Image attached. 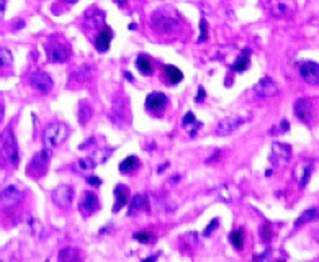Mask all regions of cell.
Listing matches in <instances>:
<instances>
[{
	"instance_id": "f1b7e54d",
	"label": "cell",
	"mask_w": 319,
	"mask_h": 262,
	"mask_svg": "<svg viewBox=\"0 0 319 262\" xmlns=\"http://www.w3.org/2000/svg\"><path fill=\"white\" fill-rule=\"evenodd\" d=\"M229 241L236 249H242L244 247V231L242 230H234L233 233H231Z\"/></svg>"
},
{
	"instance_id": "8d00e7d4",
	"label": "cell",
	"mask_w": 319,
	"mask_h": 262,
	"mask_svg": "<svg viewBox=\"0 0 319 262\" xmlns=\"http://www.w3.org/2000/svg\"><path fill=\"white\" fill-rule=\"evenodd\" d=\"M200 93H198V97H196L195 100H196V102H201V100H203V97H205V90H203V87H200V90H198Z\"/></svg>"
},
{
	"instance_id": "d6a6232c",
	"label": "cell",
	"mask_w": 319,
	"mask_h": 262,
	"mask_svg": "<svg viewBox=\"0 0 319 262\" xmlns=\"http://www.w3.org/2000/svg\"><path fill=\"white\" fill-rule=\"evenodd\" d=\"M208 36V26H206V20H201L200 22V38H198V41L203 43L206 39Z\"/></svg>"
},
{
	"instance_id": "74e56055",
	"label": "cell",
	"mask_w": 319,
	"mask_h": 262,
	"mask_svg": "<svg viewBox=\"0 0 319 262\" xmlns=\"http://www.w3.org/2000/svg\"><path fill=\"white\" fill-rule=\"evenodd\" d=\"M89 182L93 184V185H100V179H97V177H89Z\"/></svg>"
},
{
	"instance_id": "3957f363",
	"label": "cell",
	"mask_w": 319,
	"mask_h": 262,
	"mask_svg": "<svg viewBox=\"0 0 319 262\" xmlns=\"http://www.w3.org/2000/svg\"><path fill=\"white\" fill-rule=\"evenodd\" d=\"M113 149H98L92 152L90 156L87 158H82L80 161H77L76 164H74V169H76L77 172H89V171H93L95 167L100 166L101 163H105V161L112 156Z\"/></svg>"
},
{
	"instance_id": "836d02e7",
	"label": "cell",
	"mask_w": 319,
	"mask_h": 262,
	"mask_svg": "<svg viewBox=\"0 0 319 262\" xmlns=\"http://www.w3.org/2000/svg\"><path fill=\"white\" fill-rule=\"evenodd\" d=\"M134 239L141 241V243H149V241L154 239V236L151 233H136V234H134Z\"/></svg>"
},
{
	"instance_id": "7c38bea8",
	"label": "cell",
	"mask_w": 319,
	"mask_h": 262,
	"mask_svg": "<svg viewBox=\"0 0 319 262\" xmlns=\"http://www.w3.org/2000/svg\"><path fill=\"white\" fill-rule=\"evenodd\" d=\"M246 122V118H239V117H228L223 118L221 122L216 126V134H231L233 131H236L239 126Z\"/></svg>"
},
{
	"instance_id": "7402d4cb",
	"label": "cell",
	"mask_w": 319,
	"mask_h": 262,
	"mask_svg": "<svg viewBox=\"0 0 319 262\" xmlns=\"http://www.w3.org/2000/svg\"><path fill=\"white\" fill-rule=\"evenodd\" d=\"M164 77L167 79L169 84H179L183 79L182 72L175 66H166L164 67Z\"/></svg>"
},
{
	"instance_id": "52a82bcc",
	"label": "cell",
	"mask_w": 319,
	"mask_h": 262,
	"mask_svg": "<svg viewBox=\"0 0 319 262\" xmlns=\"http://www.w3.org/2000/svg\"><path fill=\"white\" fill-rule=\"evenodd\" d=\"M51 197H52V201L59 208H69L74 200V189L71 185L61 184L59 187H56V189L52 190Z\"/></svg>"
},
{
	"instance_id": "8fae6325",
	"label": "cell",
	"mask_w": 319,
	"mask_h": 262,
	"mask_svg": "<svg viewBox=\"0 0 319 262\" xmlns=\"http://www.w3.org/2000/svg\"><path fill=\"white\" fill-rule=\"evenodd\" d=\"M291 159V147L285 143H275L272 146V163H275V166L280 164H287Z\"/></svg>"
},
{
	"instance_id": "d4e9b609",
	"label": "cell",
	"mask_w": 319,
	"mask_h": 262,
	"mask_svg": "<svg viewBox=\"0 0 319 262\" xmlns=\"http://www.w3.org/2000/svg\"><path fill=\"white\" fill-rule=\"evenodd\" d=\"M249 59H250V51L249 49H244L241 53V56L236 59V63L233 66V69L237 71V72H242V71H246L247 69V66H249Z\"/></svg>"
},
{
	"instance_id": "5bb4252c",
	"label": "cell",
	"mask_w": 319,
	"mask_h": 262,
	"mask_svg": "<svg viewBox=\"0 0 319 262\" xmlns=\"http://www.w3.org/2000/svg\"><path fill=\"white\" fill-rule=\"evenodd\" d=\"M30 84L35 87L36 90L44 92V93L52 89V79L43 71H38V72L33 74V76L30 77Z\"/></svg>"
},
{
	"instance_id": "e575fe53",
	"label": "cell",
	"mask_w": 319,
	"mask_h": 262,
	"mask_svg": "<svg viewBox=\"0 0 319 262\" xmlns=\"http://www.w3.org/2000/svg\"><path fill=\"white\" fill-rule=\"evenodd\" d=\"M218 225H220V223H218V220H213V221H211V225H209V226L206 228V230H205V236H208L209 233H213V231L216 230V228H218Z\"/></svg>"
},
{
	"instance_id": "603a6c76",
	"label": "cell",
	"mask_w": 319,
	"mask_h": 262,
	"mask_svg": "<svg viewBox=\"0 0 319 262\" xmlns=\"http://www.w3.org/2000/svg\"><path fill=\"white\" fill-rule=\"evenodd\" d=\"M316 218H317V206H314V208H308V210H304L301 217L295 221V228H300V226H303V225L309 223V221H314Z\"/></svg>"
},
{
	"instance_id": "44dd1931",
	"label": "cell",
	"mask_w": 319,
	"mask_h": 262,
	"mask_svg": "<svg viewBox=\"0 0 319 262\" xmlns=\"http://www.w3.org/2000/svg\"><path fill=\"white\" fill-rule=\"evenodd\" d=\"M92 107L87 102H80L79 103V110H77V117H79V123L80 125H87L92 120Z\"/></svg>"
},
{
	"instance_id": "ab89813d",
	"label": "cell",
	"mask_w": 319,
	"mask_h": 262,
	"mask_svg": "<svg viewBox=\"0 0 319 262\" xmlns=\"http://www.w3.org/2000/svg\"><path fill=\"white\" fill-rule=\"evenodd\" d=\"M125 76H126L128 79H130V80H133V76H131V74H130V72H126V74H125Z\"/></svg>"
},
{
	"instance_id": "e0dca14e",
	"label": "cell",
	"mask_w": 319,
	"mask_h": 262,
	"mask_svg": "<svg viewBox=\"0 0 319 262\" xmlns=\"http://www.w3.org/2000/svg\"><path fill=\"white\" fill-rule=\"evenodd\" d=\"M295 113L296 117L303 120V122H309L313 117V103L308 98H300L295 102Z\"/></svg>"
},
{
	"instance_id": "8992f818",
	"label": "cell",
	"mask_w": 319,
	"mask_h": 262,
	"mask_svg": "<svg viewBox=\"0 0 319 262\" xmlns=\"http://www.w3.org/2000/svg\"><path fill=\"white\" fill-rule=\"evenodd\" d=\"M151 23L159 33H172L177 30L179 26V18L174 15V13H164V12H155Z\"/></svg>"
},
{
	"instance_id": "60d3db41",
	"label": "cell",
	"mask_w": 319,
	"mask_h": 262,
	"mask_svg": "<svg viewBox=\"0 0 319 262\" xmlns=\"http://www.w3.org/2000/svg\"><path fill=\"white\" fill-rule=\"evenodd\" d=\"M66 2H69V4H76L77 0H66Z\"/></svg>"
},
{
	"instance_id": "1f68e13d",
	"label": "cell",
	"mask_w": 319,
	"mask_h": 262,
	"mask_svg": "<svg viewBox=\"0 0 319 262\" xmlns=\"http://www.w3.org/2000/svg\"><path fill=\"white\" fill-rule=\"evenodd\" d=\"M309 176H311V166L303 167V177L300 179V187H301V189H304V187H306Z\"/></svg>"
},
{
	"instance_id": "9a60e30c",
	"label": "cell",
	"mask_w": 319,
	"mask_h": 262,
	"mask_svg": "<svg viewBox=\"0 0 319 262\" xmlns=\"http://www.w3.org/2000/svg\"><path fill=\"white\" fill-rule=\"evenodd\" d=\"M254 90H255V93L259 97H272V95H275V93H277L278 87L270 77H263V79H260L259 82L255 84Z\"/></svg>"
},
{
	"instance_id": "5b68a950",
	"label": "cell",
	"mask_w": 319,
	"mask_h": 262,
	"mask_svg": "<svg viewBox=\"0 0 319 262\" xmlns=\"http://www.w3.org/2000/svg\"><path fill=\"white\" fill-rule=\"evenodd\" d=\"M49 159H51V152L47 149L36 152L30 161L28 167H26V174L33 179H38L39 176H43L47 169V166H49Z\"/></svg>"
},
{
	"instance_id": "cb8c5ba5",
	"label": "cell",
	"mask_w": 319,
	"mask_h": 262,
	"mask_svg": "<svg viewBox=\"0 0 319 262\" xmlns=\"http://www.w3.org/2000/svg\"><path fill=\"white\" fill-rule=\"evenodd\" d=\"M182 125H183V128H185L187 131H190V134H192V136L196 133V130L200 128V123L196 122V118L193 117V113H192V112H188L187 115L183 117Z\"/></svg>"
},
{
	"instance_id": "4316f807",
	"label": "cell",
	"mask_w": 319,
	"mask_h": 262,
	"mask_svg": "<svg viewBox=\"0 0 319 262\" xmlns=\"http://www.w3.org/2000/svg\"><path fill=\"white\" fill-rule=\"evenodd\" d=\"M136 66H138V69L141 71V74H144V76H151V74H152V64H151V61H149L147 56L141 55L138 58V61H136Z\"/></svg>"
},
{
	"instance_id": "d590c367",
	"label": "cell",
	"mask_w": 319,
	"mask_h": 262,
	"mask_svg": "<svg viewBox=\"0 0 319 262\" xmlns=\"http://www.w3.org/2000/svg\"><path fill=\"white\" fill-rule=\"evenodd\" d=\"M5 9H7V0H0V18L4 17Z\"/></svg>"
},
{
	"instance_id": "ba28073f",
	"label": "cell",
	"mask_w": 319,
	"mask_h": 262,
	"mask_svg": "<svg viewBox=\"0 0 319 262\" xmlns=\"http://www.w3.org/2000/svg\"><path fill=\"white\" fill-rule=\"evenodd\" d=\"M71 56V48L64 43L51 41L47 44V59L49 63H64Z\"/></svg>"
},
{
	"instance_id": "7a4b0ae2",
	"label": "cell",
	"mask_w": 319,
	"mask_h": 262,
	"mask_svg": "<svg viewBox=\"0 0 319 262\" xmlns=\"http://www.w3.org/2000/svg\"><path fill=\"white\" fill-rule=\"evenodd\" d=\"M0 147H2V154L4 158L9 161V164L17 167L18 166V146H17L15 134L12 133L10 128H7L2 133V136H0Z\"/></svg>"
},
{
	"instance_id": "9c48e42d",
	"label": "cell",
	"mask_w": 319,
	"mask_h": 262,
	"mask_svg": "<svg viewBox=\"0 0 319 262\" xmlns=\"http://www.w3.org/2000/svg\"><path fill=\"white\" fill-rule=\"evenodd\" d=\"M167 105H169V100L164 93L161 92H154L146 98V110L149 113H152V115H162L164 110L167 109Z\"/></svg>"
},
{
	"instance_id": "6da1fadb",
	"label": "cell",
	"mask_w": 319,
	"mask_h": 262,
	"mask_svg": "<svg viewBox=\"0 0 319 262\" xmlns=\"http://www.w3.org/2000/svg\"><path fill=\"white\" fill-rule=\"evenodd\" d=\"M69 136V126L61 122H54L47 125L43 131V143L46 147H58L63 144Z\"/></svg>"
},
{
	"instance_id": "484cf974",
	"label": "cell",
	"mask_w": 319,
	"mask_h": 262,
	"mask_svg": "<svg viewBox=\"0 0 319 262\" xmlns=\"http://www.w3.org/2000/svg\"><path fill=\"white\" fill-rule=\"evenodd\" d=\"M138 167H139V159L136 156H130V158H126L123 163L120 164V171L123 174H128V172L136 171Z\"/></svg>"
},
{
	"instance_id": "83f0119b",
	"label": "cell",
	"mask_w": 319,
	"mask_h": 262,
	"mask_svg": "<svg viewBox=\"0 0 319 262\" xmlns=\"http://www.w3.org/2000/svg\"><path fill=\"white\" fill-rule=\"evenodd\" d=\"M79 256V251L74 249V247H66L59 252V260L61 262H72V260H77Z\"/></svg>"
},
{
	"instance_id": "30bf717a",
	"label": "cell",
	"mask_w": 319,
	"mask_h": 262,
	"mask_svg": "<svg viewBox=\"0 0 319 262\" xmlns=\"http://www.w3.org/2000/svg\"><path fill=\"white\" fill-rule=\"evenodd\" d=\"M300 76L304 82H308L311 85H317V82H319V66H317V63H313V61L303 63L300 66Z\"/></svg>"
},
{
	"instance_id": "4fadbf2b",
	"label": "cell",
	"mask_w": 319,
	"mask_h": 262,
	"mask_svg": "<svg viewBox=\"0 0 319 262\" xmlns=\"http://www.w3.org/2000/svg\"><path fill=\"white\" fill-rule=\"evenodd\" d=\"M269 9L274 17H282V15H288V13H293L296 7L293 0H272Z\"/></svg>"
},
{
	"instance_id": "f546056e",
	"label": "cell",
	"mask_w": 319,
	"mask_h": 262,
	"mask_svg": "<svg viewBox=\"0 0 319 262\" xmlns=\"http://www.w3.org/2000/svg\"><path fill=\"white\" fill-rule=\"evenodd\" d=\"M13 63V55L10 49L0 48V67H9Z\"/></svg>"
},
{
	"instance_id": "d6986e66",
	"label": "cell",
	"mask_w": 319,
	"mask_h": 262,
	"mask_svg": "<svg viewBox=\"0 0 319 262\" xmlns=\"http://www.w3.org/2000/svg\"><path fill=\"white\" fill-rule=\"evenodd\" d=\"M142 210H147V195H144V193H138V195H134L131 200L130 215H136Z\"/></svg>"
},
{
	"instance_id": "f35d334b",
	"label": "cell",
	"mask_w": 319,
	"mask_h": 262,
	"mask_svg": "<svg viewBox=\"0 0 319 262\" xmlns=\"http://www.w3.org/2000/svg\"><path fill=\"white\" fill-rule=\"evenodd\" d=\"M2 117H4V109H2V105H0V122H2Z\"/></svg>"
},
{
	"instance_id": "277c9868",
	"label": "cell",
	"mask_w": 319,
	"mask_h": 262,
	"mask_svg": "<svg viewBox=\"0 0 319 262\" xmlns=\"http://www.w3.org/2000/svg\"><path fill=\"white\" fill-rule=\"evenodd\" d=\"M23 201V192L17 187H5L0 190V210L2 212H12Z\"/></svg>"
},
{
	"instance_id": "ac0fdd59",
	"label": "cell",
	"mask_w": 319,
	"mask_h": 262,
	"mask_svg": "<svg viewBox=\"0 0 319 262\" xmlns=\"http://www.w3.org/2000/svg\"><path fill=\"white\" fill-rule=\"evenodd\" d=\"M112 38H113V31L108 28L107 25H103V26H101L100 33L97 35V38H95V48H97L98 51H101V53H105L108 48H110Z\"/></svg>"
},
{
	"instance_id": "ffe728a7",
	"label": "cell",
	"mask_w": 319,
	"mask_h": 262,
	"mask_svg": "<svg viewBox=\"0 0 319 262\" xmlns=\"http://www.w3.org/2000/svg\"><path fill=\"white\" fill-rule=\"evenodd\" d=\"M115 197H117V201H115V205H113V212L117 213L118 210H121V208L125 206V203L128 201V189L123 185L115 187Z\"/></svg>"
},
{
	"instance_id": "4dcf8cb0",
	"label": "cell",
	"mask_w": 319,
	"mask_h": 262,
	"mask_svg": "<svg viewBox=\"0 0 319 262\" xmlns=\"http://www.w3.org/2000/svg\"><path fill=\"white\" fill-rule=\"evenodd\" d=\"M272 236H274V231H272V226H270V223H263L260 226V238L263 243H270L272 241Z\"/></svg>"
},
{
	"instance_id": "2e32d148",
	"label": "cell",
	"mask_w": 319,
	"mask_h": 262,
	"mask_svg": "<svg viewBox=\"0 0 319 262\" xmlns=\"http://www.w3.org/2000/svg\"><path fill=\"white\" fill-rule=\"evenodd\" d=\"M98 208H100L98 197L92 192H85L82 197V201H80V212H82L85 217H89V215L97 212Z\"/></svg>"
}]
</instances>
